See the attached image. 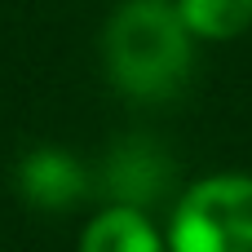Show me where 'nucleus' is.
Returning <instances> with one entry per match:
<instances>
[{
  "instance_id": "f257e3e1",
  "label": "nucleus",
  "mask_w": 252,
  "mask_h": 252,
  "mask_svg": "<svg viewBox=\"0 0 252 252\" xmlns=\"http://www.w3.org/2000/svg\"><path fill=\"white\" fill-rule=\"evenodd\" d=\"M190 40L173 0H128L102 35L106 71L128 97H168L190 71Z\"/></svg>"
},
{
  "instance_id": "f03ea898",
  "label": "nucleus",
  "mask_w": 252,
  "mask_h": 252,
  "mask_svg": "<svg viewBox=\"0 0 252 252\" xmlns=\"http://www.w3.org/2000/svg\"><path fill=\"white\" fill-rule=\"evenodd\" d=\"M168 252H252V177L248 173H217L182 190Z\"/></svg>"
},
{
  "instance_id": "7ed1b4c3",
  "label": "nucleus",
  "mask_w": 252,
  "mask_h": 252,
  "mask_svg": "<svg viewBox=\"0 0 252 252\" xmlns=\"http://www.w3.org/2000/svg\"><path fill=\"white\" fill-rule=\"evenodd\" d=\"M80 252H168V239L151 226L142 208L115 204V208H102L84 226Z\"/></svg>"
},
{
  "instance_id": "20e7f679",
  "label": "nucleus",
  "mask_w": 252,
  "mask_h": 252,
  "mask_svg": "<svg viewBox=\"0 0 252 252\" xmlns=\"http://www.w3.org/2000/svg\"><path fill=\"white\" fill-rule=\"evenodd\" d=\"M18 182H22V195H27L31 204H40V208H66V204H75L80 190H84L80 164H75L71 155L53 151V146L31 151V155L22 159Z\"/></svg>"
},
{
  "instance_id": "39448f33",
  "label": "nucleus",
  "mask_w": 252,
  "mask_h": 252,
  "mask_svg": "<svg viewBox=\"0 0 252 252\" xmlns=\"http://www.w3.org/2000/svg\"><path fill=\"white\" fill-rule=\"evenodd\" d=\"M195 40H235L252 27V0H173Z\"/></svg>"
}]
</instances>
